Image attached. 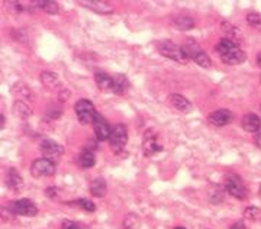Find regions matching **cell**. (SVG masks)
I'll use <instances>...</instances> for the list:
<instances>
[{
	"instance_id": "27",
	"label": "cell",
	"mask_w": 261,
	"mask_h": 229,
	"mask_svg": "<svg viewBox=\"0 0 261 229\" xmlns=\"http://www.w3.org/2000/svg\"><path fill=\"white\" fill-rule=\"evenodd\" d=\"M193 60L196 61V64L200 65L202 68H209V67L212 65V60H211V57L206 54L205 51H199V53L193 57Z\"/></svg>"
},
{
	"instance_id": "1",
	"label": "cell",
	"mask_w": 261,
	"mask_h": 229,
	"mask_svg": "<svg viewBox=\"0 0 261 229\" xmlns=\"http://www.w3.org/2000/svg\"><path fill=\"white\" fill-rule=\"evenodd\" d=\"M216 51L221 55L222 63L228 65H238L243 64L244 61L247 60V54L244 53L243 49L240 48V45L231 41V39H221L216 45Z\"/></svg>"
},
{
	"instance_id": "15",
	"label": "cell",
	"mask_w": 261,
	"mask_h": 229,
	"mask_svg": "<svg viewBox=\"0 0 261 229\" xmlns=\"http://www.w3.org/2000/svg\"><path fill=\"white\" fill-rule=\"evenodd\" d=\"M241 126H243V129L245 132L255 134V132H258L261 128V119L257 115H254V113H247L243 118Z\"/></svg>"
},
{
	"instance_id": "24",
	"label": "cell",
	"mask_w": 261,
	"mask_h": 229,
	"mask_svg": "<svg viewBox=\"0 0 261 229\" xmlns=\"http://www.w3.org/2000/svg\"><path fill=\"white\" fill-rule=\"evenodd\" d=\"M174 27L180 31H189V29L195 28V20L189 16H180V18L174 19Z\"/></svg>"
},
{
	"instance_id": "26",
	"label": "cell",
	"mask_w": 261,
	"mask_h": 229,
	"mask_svg": "<svg viewBox=\"0 0 261 229\" xmlns=\"http://www.w3.org/2000/svg\"><path fill=\"white\" fill-rule=\"evenodd\" d=\"M140 223V216L137 213H128L123 220V229H138Z\"/></svg>"
},
{
	"instance_id": "18",
	"label": "cell",
	"mask_w": 261,
	"mask_h": 229,
	"mask_svg": "<svg viewBox=\"0 0 261 229\" xmlns=\"http://www.w3.org/2000/svg\"><path fill=\"white\" fill-rule=\"evenodd\" d=\"M129 89V80L125 74H116L113 77V89L112 92L116 94H123Z\"/></svg>"
},
{
	"instance_id": "6",
	"label": "cell",
	"mask_w": 261,
	"mask_h": 229,
	"mask_svg": "<svg viewBox=\"0 0 261 229\" xmlns=\"http://www.w3.org/2000/svg\"><path fill=\"white\" fill-rule=\"evenodd\" d=\"M57 167L54 161L47 160V158H39L35 160L32 165H31V174L37 179L41 177H51V175L56 174Z\"/></svg>"
},
{
	"instance_id": "39",
	"label": "cell",
	"mask_w": 261,
	"mask_h": 229,
	"mask_svg": "<svg viewBox=\"0 0 261 229\" xmlns=\"http://www.w3.org/2000/svg\"><path fill=\"white\" fill-rule=\"evenodd\" d=\"M176 229H186V228H181V226H177V228Z\"/></svg>"
},
{
	"instance_id": "14",
	"label": "cell",
	"mask_w": 261,
	"mask_h": 229,
	"mask_svg": "<svg viewBox=\"0 0 261 229\" xmlns=\"http://www.w3.org/2000/svg\"><path fill=\"white\" fill-rule=\"evenodd\" d=\"M6 184L13 192H20L23 187V179L20 177L16 168H9L6 173Z\"/></svg>"
},
{
	"instance_id": "2",
	"label": "cell",
	"mask_w": 261,
	"mask_h": 229,
	"mask_svg": "<svg viewBox=\"0 0 261 229\" xmlns=\"http://www.w3.org/2000/svg\"><path fill=\"white\" fill-rule=\"evenodd\" d=\"M157 48H159V51L161 54L164 55V57H167V58H170V60H173V61H177L180 64H187L189 63V58L190 57L186 54V51L181 46L176 45V44H173L170 41L160 42Z\"/></svg>"
},
{
	"instance_id": "32",
	"label": "cell",
	"mask_w": 261,
	"mask_h": 229,
	"mask_svg": "<svg viewBox=\"0 0 261 229\" xmlns=\"http://www.w3.org/2000/svg\"><path fill=\"white\" fill-rule=\"evenodd\" d=\"M61 113H63V109H61V108H57L56 105L48 108L47 115L49 118H53V119H58V118L61 116Z\"/></svg>"
},
{
	"instance_id": "36",
	"label": "cell",
	"mask_w": 261,
	"mask_h": 229,
	"mask_svg": "<svg viewBox=\"0 0 261 229\" xmlns=\"http://www.w3.org/2000/svg\"><path fill=\"white\" fill-rule=\"evenodd\" d=\"M0 120H2V125H0V128L3 129V128H5V123H6V119H5V115H0Z\"/></svg>"
},
{
	"instance_id": "34",
	"label": "cell",
	"mask_w": 261,
	"mask_h": 229,
	"mask_svg": "<svg viewBox=\"0 0 261 229\" xmlns=\"http://www.w3.org/2000/svg\"><path fill=\"white\" fill-rule=\"evenodd\" d=\"M229 229H247V226H245V223H244V222H235Z\"/></svg>"
},
{
	"instance_id": "13",
	"label": "cell",
	"mask_w": 261,
	"mask_h": 229,
	"mask_svg": "<svg viewBox=\"0 0 261 229\" xmlns=\"http://www.w3.org/2000/svg\"><path fill=\"white\" fill-rule=\"evenodd\" d=\"M168 103H170L174 109H177L178 112H181V113H189L190 110L193 109L192 103L187 100L185 96H181V94H170V96H168Z\"/></svg>"
},
{
	"instance_id": "9",
	"label": "cell",
	"mask_w": 261,
	"mask_h": 229,
	"mask_svg": "<svg viewBox=\"0 0 261 229\" xmlns=\"http://www.w3.org/2000/svg\"><path fill=\"white\" fill-rule=\"evenodd\" d=\"M39 149L42 152L44 158L51 160L56 163V160H58L60 157L64 154V148L61 147L60 144H57L56 141H51V139H44L39 145Z\"/></svg>"
},
{
	"instance_id": "7",
	"label": "cell",
	"mask_w": 261,
	"mask_h": 229,
	"mask_svg": "<svg viewBox=\"0 0 261 229\" xmlns=\"http://www.w3.org/2000/svg\"><path fill=\"white\" fill-rule=\"evenodd\" d=\"M109 142L112 145L113 151H122L123 147L126 145L128 142V129L123 123H116L112 128L111 132V138H109Z\"/></svg>"
},
{
	"instance_id": "17",
	"label": "cell",
	"mask_w": 261,
	"mask_h": 229,
	"mask_svg": "<svg viewBox=\"0 0 261 229\" xmlns=\"http://www.w3.org/2000/svg\"><path fill=\"white\" fill-rule=\"evenodd\" d=\"M94 82L97 87L103 92H112L113 89V77L108 75L106 73H96L94 74Z\"/></svg>"
},
{
	"instance_id": "35",
	"label": "cell",
	"mask_w": 261,
	"mask_h": 229,
	"mask_svg": "<svg viewBox=\"0 0 261 229\" xmlns=\"http://www.w3.org/2000/svg\"><path fill=\"white\" fill-rule=\"evenodd\" d=\"M254 144H255L258 148H261V132L255 135V138H254Z\"/></svg>"
},
{
	"instance_id": "3",
	"label": "cell",
	"mask_w": 261,
	"mask_h": 229,
	"mask_svg": "<svg viewBox=\"0 0 261 229\" xmlns=\"http://www.w3.org/2000/svg\"><path fill=\"white\" fill-rule=\"evenodd\" d=\"M225 190L235 199L244 200L247 197V187L243 183L241 177L237 174H226L225 177Z\"/></svg>"
},
{
	"instance_id": "19",
	"label": "cell",
	"mask_w": 261,
	"mask_h": 229,
	"mask_svg": "<svg viewBox=\"0 0 261 229\" xmlns=\"http://www.w3.org/2000/svg\"><path fill=\"white\" fill-rule=\"evenodd\" d=\"M108 192V186H106V182L103 180L102 177H97L94 179L92 184H90V193L96 196V197H103Z\"/></svg>"
},
{
	"instance_id": "8",
	"label": "cell",
	"mask_w": 261,
	"mask_h": 229,
	"mask_svg": "<svg viewBox=\"0 0 261 229\" xmlns=\"http://www.w3.org/2000/svg\"><path fill=\"white\" fill-rule=\"evenodd\" d=\"M157 134L152 131V129H149L145 132V135H144V141H142V151H144V156L145 157H152L155 156L157 152H161L164 148L163 145H160L159 142H157Z\"/></svg>"
},
{
	"instance_id": "29",
	"label": "cell",
	"mask_w": 261,
	"mask_h": 229,
	"mask_svg": "<svg viewBox=\"0 0 261 229\" xmlns=\"http://www.w3.org/2000/svg\"><path fill=\"white\" fill-rule=\"evenodd\" d=\"M245 218H248V219L251 220H257L261 218V211L258 208H254V206H250V208H247L245 209Z\"/></svg>"
},
{
	"instance_id": "28",
	"label": "cell",
	"mask_w": 261,
	"mask_h": 229,
	"mask_svg": "<svg viewBox=\"0 0 261 229\" xmlns=\"http://www.w3.org/2000/svg\"><path fill=\"white\" fill-rule=\"evenodd\" d=\"M222 31H224V34L226 35V39H231V41H235V38L240 37V29L237 27H233L231 23H228V22H224L222 23Z\"/></svg>"
},
{
	"instance_id": "10",
	"label": "cell",
	"mask_w": 261,
	"mask_h": 229,
	"mask_svg": "<svg viewBox=\"0 0 261 229\" xmlns=\"http://www.w3.org/2000/svg\"><path fill=\"white\" fill-rule=\"evenodd\" d=\"M93 129H94V135L99 141H106L111 138V132H112V128L109 126V123L106 122V119L103 118L102 115H96V118L93 120Z\"/></svg>"
},
{
	"instance_id": "38",
	"label": "cell",
	"mask_w": 261,
	"mask_h": 229,
	"mask_svg": "<svg viewBox=\"0 0 261 229\" xmlns=\"http://www.w3.org/2000/svg\"><path fill=\"white\" fill-rule=\"evenodd\" d=\"M258 194H260V196H261V186H260V189H258Z\"/></svg>"
},
{
	"instance_id": "22",
	"label": "cell",
	"mask_w": 261,
	"mask_h": 229,
	"mask_svg": "<svg viewBox=\"0 0 261 229\" xmlns=\"http://www.w3.org/2000/svg\"><path fill=\"white\" fill-rule=\"evenodd\" d=\"M34 5L39 6L41 9L44 10V12H47V13H49V15H56V13H58V10H60L58 3L54 2V0H41V2H35Z\"/></svg>"
},
{
	"instance_id": "33",
	"label": "cell",
	"mask_w": 261,
	"mask_h": 229,
	"mask_svg": "<svg viewBox=\"0 0 261 229\" xmlns=\"http://www.w3.org/2000/svg\"><path fill=\"white\" fill-rule=\"evenodd\" d=\"M48 194V197H51V199H57L58 197V190H57L56 187H49V189H47V192H45Z\"/></svg>"
},
{
	"instance_id": "37",
	"label": "cell",
	"mask_w": 261,
	"mask_h": 229,
	"mask_svg": "<svg viewBox=\"0 0 261 229\" xmlns=\"http://www.w3.org/2000/svg\"><path fill=\"white\" fill-rule=\"evenodd\" d=\"M257 64L261 68V53H258V55H257Z\"/></svg>"
},
{
	"instance_id": "31",
	"label": "cell",
	"mask_w": 261,
	"mask_h": 229,
	"mask_svg": "<svg viewBox=\"0 0 261 229\" xmlns=\"http://www.w3.org/2000/svg\"><path fill=\"white\" fill-rule=\"evenodd\" d=\"M61 229H86L84 225L79 223V222H73V220H64L63 225H61Z\"/></svg>"
},
{
	"instance_id": "16",
	"label": "cell",
	"mask_w": 261,
	"mask_h": 229,
	"mask_svg": "<svg viewBox=\"0 0 261 229\" xmlns=\"http://www.w3.org/2000/svg\"><path fill=\"white\" fill-rule=\"evenodd\" d=\"M225 193H226L225 187L219 186V184H212L207 190V199L214 205H219L225 200Z\"/></svg>"
},
{
	"instance_id": "4",
	"label": "cell",
	"mask_w": 261,
	"mask_h": 229,
	"mask_svg": "<svg viewBox=\"0 0 261 229\" xmlns=\"http://www.w3.org/2000/svg\"><path fill=\"white\" fill-rule=\"evenodd\" d=\"M75 113H77V118L80 120L82 125H89V123H93L94 118L97 115V112L94 109L93 103L87 99H80V100L75 103L74 106Z\"/></svg>"
},
{
	"instance_id": "23",
	"label": "cell",
	"mask_w": 261,
	"mask_h": 229,
	"mask_svg": "<svg viewBox=\"0 0 261 229\" xmlns=\"http://www.w3.org/2000/svg\"><path fill=\"white\" fill-rule=\"evenodd\" d=\"M79 164L83 168H92L94 164H96V158H94V154L92 151L86 149L82 152V156L79 157Z\"/></svg>"
},
{
	"instance_id": "30",
	"label": "cell",
	"mask_w": 261,
	"mask_h": 229,
	"mask_svg": "<svg viewBox=\"0 0 261 229\" xmlns=\"http://www.w3.org/2000/svg\"><path fill=\"white\" fill-rule=\"evenodd\" d=\"M75 205H79L82 209L86 212H94L96 211V205L89 199H80V200H75Z\"/></svg>"
},
{
	"instance_id": "12",
	"label": "cell",
	"mask_w": 261,
	"mask_h": 229,
	"mask_svg": "<svg viewBox=\"0 0 261 229\" xmlns=\"http://www.w3.org/2000/svg\"><path fill=\"white\" fill-rule=\"evenodd\" d=\"M79 3L84 8L97 12V13H102V15H111L115 10L112 5L109 2H105V0H82Z\"/></svg>"
},
{
	"instance_id": "5",
	"label": "cell",
	"mask_w": 261,
	"mask_h": 229,
	"mask_svg": "<svg viewBox=\"0 0 261 229\" xmlns=\"http://www.w3.org/2000/svg\"><path fill=\"white\" fill-rule=\"evenodd\" d=\"M8 209L13 215H18V216H28V218H32V216L38 215L37 205L34 202H31L29 199H19V200H15V202H10Z\"/></svg>"
},
{
	"instance_id": "25",
	"label": "cell",
	"mask_w": 261,
	"mask_h": 229,
	"mask_svg": "<svg viewBox=\"0 0 261 229\" xmlns=\"http://www.w3.org/2000/svg\"><path fill=\"white\" fill-rule=\"evenodd\" d=\"M247 22H248V25L251 28H254L255 31H258L261 34V13L258 12H248L247 13Z\"/></svg>"
},
{
	"instance_id": "20",
	"label": "cell",
	"mask_w": 261,
	"mask_h": 229,
	"mask_svg": "<svg viewBox=\"0 0 261 229\" xmlns=\"http://www.w3.org/2000/svg\"><path fill=\"white\" fill-rule=\"evenodd\" d=\"M41 82L44 83V86L48 87L49 90H57V89L61 86L58 75L54 73H49V71L41 74Z\"/></svg>"
},
{
	"instance_id": "21",
	"label": "cell",
	"mask_w": 261,
	"mask_h": 229,
	"mask_svg": "<svg viewBox=\"0 0 261 229\" xmlns=\"http://www.w3.org/2000/svg\"><path fill=\"white\" fill-rule=\"evenodd\" d=\"M13 113H15V116H18L19 119L25 120L31 116V109L25 101L18 100L13 105Z\"/></svg>"
},
{
	"instance_id": "11",
	"label": "cell",
	"mask_w": 261,
	"mask_h": 229,
	"mask_svg": "<svg viewBox=\"0 0 261 229\" xmlns=\"http://www.w3.org/2000/svg\"><path fill=\"white\" fill-rule=\"evenodd\" d=\"M233 119V115L231 110L228 109H219V110H215L212 112L211 115H209V123H212L214 126H226L228 123H231Z\"/></svg>"
}]
</instances>
